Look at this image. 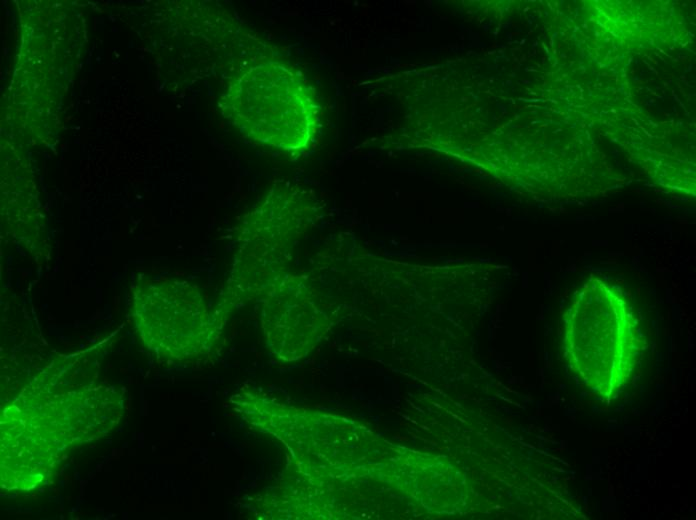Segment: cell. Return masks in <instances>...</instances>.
Returning a JSON list of instances; mask_svg holds the SVG:
<instances>
[{
  "label": "cell",
  "mask_w": 696,
  "mask_h": 520,
  "mask_svg": "<svg viewBox=\"0 0 696 520\" xmlns=\"http://www.w3.org/2000/svg\"><path fill=\"white\" fill-rule=\"evenodd\" d=\"M563 323V353L571 370L600 396H615L631 378L643 350L638 319L627 298L591 277L575 292Z\"/></svg>",
  "instance_id": "obj_1"
},
{
  "label": "cell",
  "mask_w": 696,
  "mask_h": 520,
  "mask_svg": "<svg viewBox=\"0 0 696 520\" xmlns=\"http://www.w3.org/2000/svg\"><path fill=\"white\" fill-rule=\"evenodd\" d=\"M314 101L305 82L278 62L249 67L229 97L231 118L247 138L285 152L301 151L312 139Z\"/></svg>",
  "instance_id": "obj_2"
},
{
  "label": "cell",
  "mask_w": 696,
  "mask_h": 520,
  "mask_svg": "<svg viewBox=\"0 0 696 520\" xmlns=\"http://www.w3.org/2000/svg\"><path fill=\"white\" fill-rule=\"evenodd\" d=\"M132 295V317L149 349L183 360L210 346L215 326L196 286L174 279H146L135 284Z\"/></svg>",
  "instance_id": "obj_3"
}]
</instances>
